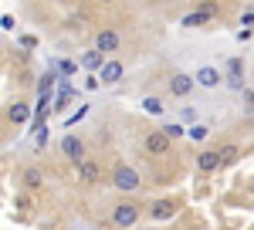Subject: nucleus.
<instances>
[{
    "label": "nucleus",
    "instance_id": "1",
    "mask_svg": "<svg viewBox=\"0 0 254 230\" xmlns=\"http://www.w3.org/2000/svg\"><path fill=\"white\" fill-rule=\"evenodd\" d=\"M112 183H116L119 190H136V186H139V172L129 170V166H116V172H112Z\"/></svg>",
    "mask_w": 254,
    "mask_h": 230
},
{
    "label": "nucleus",
    "instance_id": "2",
    "mask_svg": "<svg viewBox=\"0 0 254 230\" xmlns=\"http://www.w3.org/2000/svg\"><path fill=\"white\" fill-rule=\"evenodd\" d=\"M149 217H153L156 224H163V220H170V217H176V200H170V196H163V200H156V203L149 207Z\"/></svg>",
    "mask_w": 254,
    "mask_h": 230
},
{
    "label": "nucleus",
    "instance_id": "3",
    "mask_svg": "<svg viewBox=\"0 0 254 230\" xmlns=\"http://www.w3.org/2000/svg\"><path fill=\"white\" fill-rule=\"evenodd\" d=\"M136 220H139V210L132 203H119L116 210H112V224H119V227H132Z\"/></svg>",
    "mask_w": 254,
    "mask_h": 230
},
{
    "label": "nucleus",
    "instance_id": "4",
    "mask_svg": "<svg viewBox=\"0 0 254 230\" xmlns=\"http://www.w3.org/2000/svg\"><path fill=\"white\" fill-rule=\"evenodd\" d=\"M146 149H149L153 156L170 153V135H166V132H149V135H146Z\"/></svg>",
    "mask_w": 254,
    "mask_h": 230
},
{
    "label": "nucleus",
    "instance_id": "5",
    "mask_svg": "<svg viewBox=\"0 0 254 230\" xmlns=\"http://www.w3.org/2000/svg\"><path fill=\"white\" fill-rule=\"evenodd\" d=\"M170 92H173L176 98L190 95V92H193V78H190V75H173V81H170Z\"/></svg>",
    "mask_w": 254,
    "mask_h": 230
},
{
    "label": "nucleus",
    "instance_id": "6",
    "mask_svg": "<svg viewBox=\"0 0 254 230\" xmlns=\"http://www.w3.org/2000/svg\"><path fill=\"white\" fill-rule=\"evenodd\" d=\"M61 153L68 156V159H75V163H81V139H75V135H64V142H61Z\"/></svg>",
    "mask_w": 254,
    "mask_h": 230
},
{
    "label": "nucleus",
    "instance_id": "7",
    "mask_svg": "<svg viewBox=\"0 0 254 230\" xmlns=\"http://www.w3.org/2000/svg\"><path fill=\"white\" fill-rule=\"evenodd\" d=\"M196 166H200L203 172L220 170V153H214V149H203V153H200V159H196Z\"/></svg>",
    "mask_w": 254,
    "mask_h": 230
},
{
    "label": "nucleus",
    "instance_id": "8",
    "mask_svg": "<svg viewBox=\"0 0 254 230\" xmlns=\"http://www.w3.org/2000/svg\"><path fill=\"white\" fill-rule=\"evenodd\" d=\"M119 44H122V38H119L116 31H102V34L95 38V48H98V51H116Z\"/></svg>",
    "mask_w": 254,
    "mask_h": 230
},
{
    "label": "nucleus",
    "instance_id": "9",
    "mask_svg": "<svg viewBox=\"0 0 254 230\" xmlns=\"http://www.w3.org/2000/svg\"><path fill=\"white\" fill-rule=\"evenodd\" d=\"M105 51H85V55H81V68H88V71H98V68H105Z\"/></svg>",
    "mask_w": 254,
    "mask_h": 230
},
{
    "label": "nucleus",
    "instance_id": "10",
    "mask_svg": "<svg viewBox=\"0 0 254 230\" xmlns=\"http://www.w3.org/2000/svg\"><path fill=\"white\" fill-rule=\"evenodd\" d=\"M78 172H81L85 183H98V179H102V170H98L95 163H88V159H81V163H78Z\"/></svg>",
    "mask_w": 254,
    "mask_h": 230
},
{
    "label": "nucleus",
    "instance_id": "11",
    "mask_svg": "<svg viewBox=\"0 0 254 230\" xmlns=\"http://www.w3.org/2000/svg\"><path fill=\"white\" fill-rule=\"evenodd\" d=\"M122 78V64L119 61H105V68H102V81H119Z\"/></svg>",
    "mask_w": 254,
    "mask_h": 230
},
{
    "label": "nucleus",
    "instance_id": "12",
    "mask_svg": "<svg viewBox=\"0 0 254 230\" xmlns=\"http://www.w3.org/2000/svg\"><path fill=\"white\" fill-rule=\"evenodd\" d=\"M196 81H200V85H207V88H214L217 81H220V75H217L214 68H200V75H196Z\"/></svg>",
    "mask_w": 254,
    "mask_h": 230
},
{
    "label": "nucleus",
    "instance_id": "13",
    "mask_svg": "<svg viewBox=\"0 0 254 230\" xmlns=\"http://www.w3.org/2000/svg\"><path fill=\"white\" fill-rule=\"evenodd\" d=\"M27 115H31V109H27L24 102H14V105H10V118H14V122H27Z\"/></svg>",
    "mask_w": 254,
    "mask_h": 230
},
{
    "label": "nucleus",
    "instance_id": "14",
    "mask_svg": "<svg viewBox=\"0 0 254 230\" xmlns=\"http://www.w3.org/2000/svg\"><path fill=\"white\" fill-rule=\"evenodd\" d=\"M241 71H244V68H241V61H231V64H227V78H231V85H234V88H241Z\"/></svg>",
    "mask_w": 254,
    "mask_h": 230
},
{
    "label": "nucleus",
    "instance_id": "15",
    "mask_svg": "<svg viewBox=\"0 0 254 230\" xmlns=\"http://www.w3.org/2000/svg\"><path fill=\"white\" fill-rule=\"evenodd\" d=\"M24 183H27V190H38L41 183H44V176L38 170H24Z\"/></svg>",
    "mask_w": 254,
    "mask_h": 230
},
{
    "label": "nucleus",
    "instance_id": "16",
    "mask_svg": "<svg viewBox=\"0 0 254 230\" xmlns=\"http://www.w3.org/2000/svg\"><path fill=\"white\" fill-rule=\"evenodd\" d=\"M234 159H237V146H224L220 149V166H231Z\"/></svg>",
    "mask_w": 254,
    "mask_h": 230
},
{
    "label": "nucleus",
    "instance_id": "17",
    "mask_svg": "<svg viewBox=\"0 0 254 230\" xmlns=\"http://www.w3.org/2000/svg\"><path fill=\"white\" fill-rule=\"evenodd\" d=\"M203 20H207V14L193 10V14H187V17H183V24H187V27H196V24H203Z\"/></svg>",
    "mask_w": 254,
    "mask_h": 230
},
{
    "label": "nucleus",
    "instance_id": "18",
    "mask_svg": "<svg viewBox=\"0 0 254 230\" xmlns=\"http://www.w3.org/2000/svg\"><path fill=\"white\" fill-rule=\"evenodd\" d=\"M58 68H61V75H75V61H58Z\"/></svg>",
    "mask_w": 254,
    "mask_h": 230
},
{
    "label": "nucleus",
    "instance_id": "19",
    "mask_svg": "<svg viewBox=\"0 0 254 230\" xmlns=\"http://www.w3.org/2000/svg\"><path fill=\"white\" fill-rule=\"evenodd\" d=\"M163 132L170 135V139H180V135H183V129H180V125H166V129H163Z\"/></svg>",
    "mask_w": 254,
    "mask_h": 230
},
{
    "label": "nucleus",
    "instance_id": "20",
    "mask_svg": "<svg viewBox=\"0 0 254 230\" xmlns=\"http://www.w3.org/2000/svg\"><path fill=\"white\" fill-rule=\"evenodd\" d=\"M142 105H146V112H159V102H156V98H146Z\"/></svg>",
    "mask_w": 254,
    "mask_h": 230
},
{
    "label": "nucleus",
    "instance_id": "21",
    "mask_svg": "<svg viewBox=\"0 0 254 230\" xmlns=\"http://www.w3.org/2000/svg\"><path fill=\"white\" fill-rule=\"evenodd\" d=\"M105 3H112V0H105Z\"/></svg>",
    "mask_w": 254,
    "mask_h": 230
}]
</instances>
